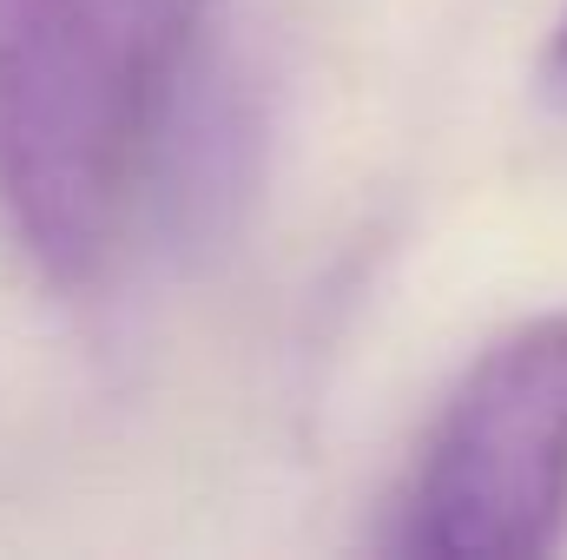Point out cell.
<instances>
[{
  "mask_svg": "<svg viewBox=\"0 0 567 560\" xmlns=\"http://www.w3.org/2000/svg\"><path fill=\"white\" fill-rule=\"evenodd\" d=\"M542 93L567 106V20L555 27V40H548V60H542Z\"/></svg>",
  "mask_w": 567,
  "mask_h": 560,
  "instance_id": "obj_3",
  "label": "cell"
},
{
  "mask_svg": "<svg viewBox=\"0 0 567 560\" xmlns=\"http://www.w3.org/2000/svg\"><path fill=\"white\" fill-rule=\"evenodd\" d=\"M567 541V310L502 330L435 409L396 495V554L535 560Z\"/></svg>",
  "mask_w": 567,
  "mask_h": 560,
  "instance_id": "obj_2",
  "label": "cell"
},
{
  "mask_svg": "<svg viewBox=\"0 0 567 560\" xmlns=\"http://www.w3.org/2000/svg\"><path fill=\"white\" fill-rule=\"evenodd\" d=\"M198 33L205 0H0V218L47 283L120 265Z\"/></svg>",
  "mask_w": 567,
  "mask_h": 560,
  "instance_id": "obj_1",
  "label": "cell"
}]
</instances>
